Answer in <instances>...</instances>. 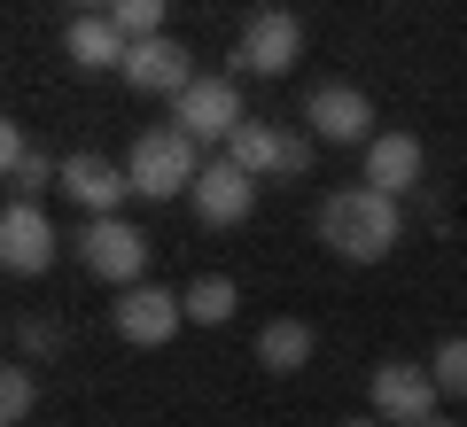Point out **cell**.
<instances>
[{"mask_svg":"<svg viewBox=\"0 0 467 427\" xmlns=\"http://www.w3.org/2000/svg\"><path fill=\"white\" fill-rule=\"evenodd\" d=\"M312 233L327 241V257H343V264H382L389 249L405 241V202L382 195V187H367V179L335 187V195H319Z\"/></svg>","mask_w":467,"mask_h":427,"instance_id":"cell-1","label":"cell"},{"mask_svg":"<svg viewBox=\"0 0 467 427\" xmlns=\"http://www.w3.org/2000/svg\"><path fill=\"white\" fill-rule=\"evenodd\" d=\"M125 171H133V195H140V202L195 195V179H202V140H187L180 125H149V132L133 140V156H125Z\"/></svg>","mask_w":467,"mask_h":427,"instance_id":"cell-2","label":"cell"},{"mask_svg":"<svg viewBox=\"0 0 467 427\" xmlns=\"http://www.w3.org/2000/svg\"><path fill=\"white\" fill-rule=\"evenodd\" d=\"M70 257H78L86 280H101V288H140L156 241L133 226V218H86V226L70 233Z\"/></svg>","mask_w":467,"mask_h":427,"instance_id":"cell-3","label":"cell"},{"mask_svg":"<svg viewBox=\"0 0 467 427\" xmlns=\"http://www.w3.org/2000/svg\"><path fill=\"white\" fill-rule=\"evenodd\" d=\"M226 156L250 171V179H265V187H296L304 171H312L319 140H312V125H273V117H250V125L226 140Z\"/></svg>","mask_w":467,"mask_h":427,"instance_id":"cell-4","label":"cell"},{"mask_svg":"<svg viewBox=\"0 0 467 427\" xmlns=\"http://www.w3.org/2000/svg\"><path fill=\"white\" fill-rule=\"evenodd\" d=\"M304 63V24L296 8H257L234 32V78H288Z\"/></svg>","mask_w":467,"mask_h":427,"instance_id":"cell-5","label":"cell"},{"mask_svg":"<svg viewBox=\"0 0 467 427\" xmlns=\"http://www.w3.org/2000/svg\"><path fill=\"white\" fill-rule=\"evenodd\" d=\"M304 125H312V140H327V148H367L374 132H382L367 86H350V78H319L312 94H304Z\"/></svg>","mask_w":467,"mask_h":427,"instance_id":"cell-6","label":"cell"},{"mask_svg":"<svg viewBox=\"0 0 467 427\" xmlns=\"http://www.w3.org/2000/svg\"><path fill=\"white\" fill-rule=\"evenodd\" d=\"M367 404H374V420H389V427H420V420H436L444 389H436L429 365L382 358V365H374V381H367Z\"/></svg>","mask_w":467,"mask_h":427,"instance_id":"cell-7","label":"cell"},{"mask_svg":"<svg viewBox=\"0 0 467 427\" xmlns=\"http://www.w3.org/2000/svg\"><path fill=\"white\" fill-rule=\"evenodd\" d=\"M109 327H117V342H125V350H164L171 334L187 327V303L171 296V288H156V280H140V288H117Z\"/></svg>","mask_w":467,"mask_h":427,"instance_id":"cell-8","label":"cell"},{"mask_svg":"<svg viewBox=\"0 0 467 427\" xmlns=\"http://www.w3.org/2000/svg\"><path fill=\"white\" fill-rule=\"evenodd\" d=\"M171 125H180L187 140H202V148L234 140V132L250 125V109H242V86H234V78H195L180 101H171Z\"/></svg>","mask_w":467,"mask_h":427,"instance_id":"cell-9","label":"cell"},{"mask_svg":"<svg viewBox=\"0 0 467 427\" xmlns=\"http://www.w3.org/2000/svg\"><path fill=\"white\" fill-rule=\"evenodd\" d=\"M55 195L78 202L86 218H125V202H133V171L109 164V156H94V148H78V156H63V179H55Z\"/></svg>","mask_w":467,"mask_h":427,"instance_id":"cell-10","label":"cell"},{"mask_svg":"<svg viewBox=\"0 0 467 427\" xmlns=\"http://www.w3.org/2000/svg\"><path fill=\"white\" fill-rule=\"evenodd\" d=\"M55 257H63L55 218L39 210V202H8V210H0V264H8V280H39Z\"/></svg>","mask_w":467,"mask_h":427,"instance_id":"cell-11","label":"cell"},{"mask_svg":"<svg viewBox=\"0 0 467 427\" xmlns=\"http://www.w3.org/2000/svg\"><path fill=\"white\" fill-rule=\"evenodd\" d=\"M117 78L133 86V94H149V101H180L187 86H195V55H187L171 32H156V39H133V55H125Z\"/></svg>","mask_w":467,"mask_h":427,"instance_id":"cell-12","label":"cell"},{"mask_svg":"<svg viewBox=\"0 0 467 427\" xmlns=\"http://www.w3.org/2000/svg\"><path fill=\"white\" fill-rule=\"evenodd\" d=\"M257 187L265 179H250V171L234 164V156H211V164H202V179H195V195H187V210L202 218V226H242V218L257 210Z\"/></svg>","mask_w":467,"mask_h":427,"instance_id":"cell-13","label":"cell"},{"mask_svg":"<svg viewBox=\"0 0 467 427\" xmlns=\"http://www.w3.org/2000/svg\"><path fill=\"white\" fill-rule=\"evenodd\" d=\"M420 171H429V148H420V132H374L367 140V164H358V179L382 187V195H413Z\"/></svg>","mask_w":467,"mask_h":427,"instance_id":"cell-14","label":"cell"},{"mask_svg":"<svg viewBox=\"0 0 467 427\" xmlns=\"http://www.w3.org/2000/svg\"><path fill=\"white\" fill-rule=\"evenodd\" d=\"M0 179H8V202H39L55 179H63V164H47V156L32 148V132L8 125L0 132Z\"/></svg>","mask_w":467,"mask_h":427,"instance_id":"cell-15","label":"cell"},{"mask_svg":"<svg viewBox=\"0 0 467 427\" xmlns=\"http://www.w3.org/2000/svg\"><path fill=\"white\" fill-rule=\"evenodd\" d=\"M63 55H70L78 70H125L133 39L117 32L109 16H70V32H63Z\"/></svg>","mask_w":467,"mask_h":427,"instance_id":"cell-16","label":"cell"},{"mask_svg":"<svg viewBox=\"0 0 467 427\" xmlns=\"http://www.w3.org/2000/svg\"><path fill=\"white\" fill-rule=\"evenodd\" d=\"M312 350H319V334L304 327V319H265V327H257V365H265V373H304V365H312Z\"/></svg>","mask_w":467,"mask_h":427,"instance_id":"cell-17","label":"cell"},{"mask_svg":"<svg viewBox=\"0 0 467 427\" xmlns=\"http://www.w3.org/2000/svg\"><path fill=\"white\" fill-rule=\"evenodd\" d=\"M180 303H187V327H226V319L242 311V288H234L226 272H202V280L180 288Z\"/></svg>","mask_w":467,"mask_h":427,"instance_id":"cell-18","label":"cell"},{"mask_svg":"<svg viewBox=\"0 0 467 427\" xmlns=\"http://www.w3.org/2000/svg\"><path fill=\"white\" fill-rule=\"evenodd\" d=\"M32 412H39V373L16 358L8 373H0V420H8V427H24Z\"/></svg>","mask_w":467,"mask_h":427,"instance_id":"cell-19","label":"cell"},{"mask_svg":"<svg viewBox=\"0 0 467 427\" xmlns=\"http://www.w3.org/2000/svg\"><path fill=\"white\" fill-rule=\"evenodd\" d=\"M164 16H171V0H109V24L125 39H156V32H164Z\"/></svg>","mask_w":467,"mask_h":427,"instance_id":"cell-20","label":"cell"},{"mask_svg":"<svg viewBox=\"0 0 467 427\" xmlns=\"http://www.w3.org/2000/svg\"><path fill=\"white\" fill-rule=\"evenodd\" d=\"M429 373H436V389H444V396H460V404H467V334H444V342L429 350Z\"/></svg>","mask_w":467,"mask_h":427,"instance_id":"cell-21","label":"cell"},{"mask_svg":"<svg viewBox=\"0 0 467 427\" xmlns=\"http://www.w3.org/2000/svg\"><path fill=\"white\" fill-rule=\"evenodd\" d=\"M16 350L24 358H55V350H63V327H55V319H16Z\"/></svg>","mask_w":467,"mask_h":427,"instance_id":"cell-22","label":"cell"},{"mask_svg":"<svg viewBox=\"0 0 467 427\" xmlns=\"http://www.w3.org/2000/svg\"><path fill=\"white\" fill-rule=\"evenodd\" d=\"M63 8H78V16H109V0H63Z\"/></svg>","mask_w":467,"mask_h":427,"instance_id":"cell-23","label":"cell"},{"mask_svg":"<svg viewBox=\"0 0 467 427\" xmlns=\"http://www.w3.org/2000/svg\"><path fill=\"white\" fill-rule=\"evenodd\" d=\"M343 427H389V420H374V412H367V420H343Z\"/></svg>","mask_w":467,"mask_h":427,"instance_id":"cell-24","label":"cell"},{"mask_svg":"<svg viewBox=\"0 0 467 427\" xmlns=\"http://www.w3.org/2000/svg\"><path fill=\"white\" fill-rule=\"evenodd\" d=\"M420 427H460V420H444V412H436V420H420Z\"/></svg>","mask_w":467,"mask_h":427,"instance_id":"cell-25","label":"cell"}]
</instances>
